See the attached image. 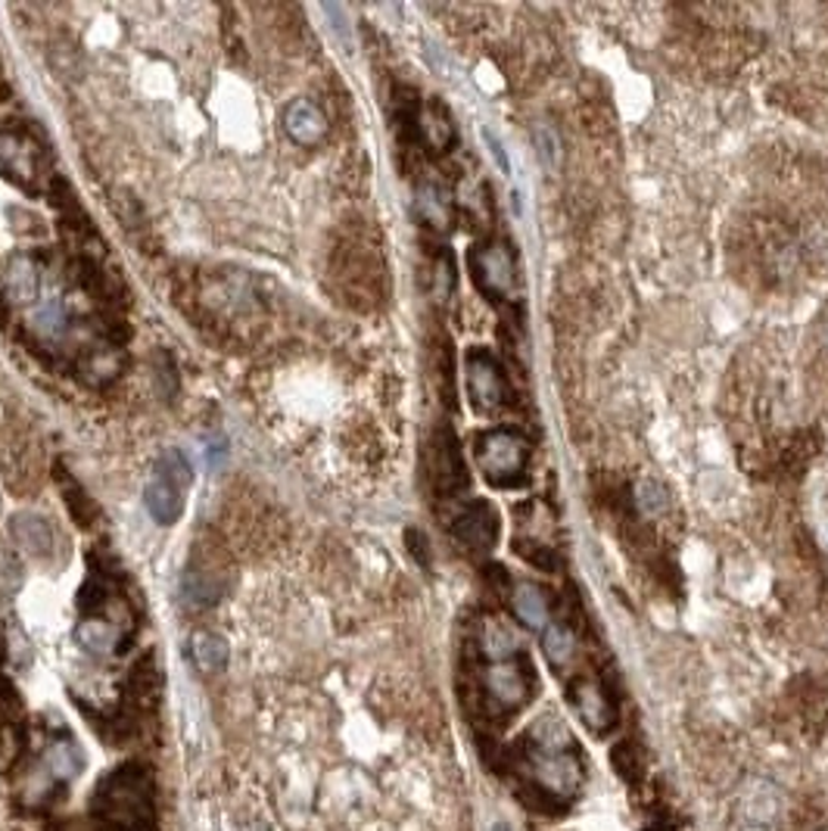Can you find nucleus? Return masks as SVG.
Returning <instances> with one entry per match:
<instances>
[{"label":"nucleus","instance_id":"20e7f679","mask_svg":"<svg viewBox=\"0 0 828 831\" xmlns=\"http://www.w3.org/2000/svg\"><path fill=\"white\" fill-rule=\"evenodd\" d=\"M486 698L499 707L501 713H511L530 701L532 691V663L523 654L501 663H489L483 673Z\"/></svg>","mask_w":828,"mask_h":831},{"label":"nucleus","instance_id":"1a4fd4ad","mask_svg":"<svg viewBox=\"0 0 828 831\" xmlns=\"http://www.w3.org/2000/svg\"><path fill=\"white\" fill-rule=\"evenodd\" d=\"M455 535L473 551L492 549L499 539V514L486 502L470 504L455 518Z\"/></svg>","mask_w":828,"mask_h":831},{"label":"nucleus","instance_id":"f03ea898","mask_svg":"<svg viewBox=\"0 0 828 831\" xmlns=\"http://www.w3.org/2000/svg\"><path fill=\"white\" fill-rule=\"evenodd\" d=\"M477 464L492 487L511 489L523 480L530 464V440L515 427H496L477 437Z\"/></svg>","mask_w":828,"mask_h":831},{"label":"nucleus","instance_id":"f8f14e48","mask_svg":"<svg viewBox=\"0 0 828 831\" xmlns=\"http://www.w3.org/2000/svg\"><path fill=\"white\" fill-rule=\"evenodd\" d=\"M10 533L17 539V545L26 554H32V558H48L50 551H53V530H50V523L41 514H17L13 523H10Z\"/></svg>","mask_w":828,"mask_h":831},{"label":"nucleus","instance_id":"ddd939ff","mask_svg":"<svg viewBox=\"0 0 828 831\" xmlns=\"http://www.w3.org/2000/svg\"><path fill=\"white\" fill-rule=\"evenodd\" d=\"M480 651L489 663H501V660L520 658V639L517 632L499 617H486L480 627Z\"/></svg>","mask_w":828,"mask_h":831},{"label":"nucleus","instance_id":"a211bd4d","mask_svg":"<svg viewBox=\"0 0 828 831\" xmlns=\"http://www.w3.org/2000/svg\"><path fill=\"white\" fill-rule=\"evenodd\" d=\"M44 769H48L50 779H57V782L76 779L84 769V757H81L79 744L72 738H57L44 751Z\"/></svg>","mask_w":828,"mask_h":831},{"label":"nucleus","instance_id":"6ab92c4d","mask_svg":"<svg viewBox=\"0 0 828 831\" xmlns=\"http://www.w3.org/2000/svg\"><path fill=\"white\" fill-rule=\"evenodd\" d=\"M542 651H546V658L551 667H567L573 654H577V635H573V629L563 627V623H548L542 629Z\"/></svg>","mask_w":828,"mask_h":831},{"label":"nucleus","instance_id":"c85d7f7f","mask_svg":"<svg viewBox=\"0 0 828 831\" xmlns=\"http://www.w3.org/2000/svg\"><path fill=\"white\" fill-rule=\"evenodd\" d=\"M22 732L19 725H0V769H10L22 753Z\"/></svg>","mask_w":828,"mask_h":831},{"label":"nucleus","instance_id":"5701e85b","mask_svg":"<svg viewBox=\"0 0 828 831\" xmlns=\"http://www.w3.org/2000/svg\"><path fill=\"white\" fill-rule=\"evenodd\" d=\"M439 477H442V483L449 489L455 487H465L468 483V477H465V464H461V455H458V442L446 433V437H439Z\"/></svg>","mask_w":828,"mask_h":831},{"label":"nucleus","instance_id":"f3484780","mask_svg":"<svg viewBox=\"0 0 828 831\" xmlns=\"http://www.w3.org/2000/svg\"><path fill=\"white\" fill-rule=\"evenodd\" d=\"M190 660L197 663V670L206 675L221 673L228 667V642L216 635V632H193L190 635Z\"/></svg>","mask_w":828,"mask_h":831},{"label":"nucleus","instance_id":"2f4dec72","mask_svg":"<svg viewBox=\"0 0 828 831\" xmlns=\"http://www.w3.org/2000/svg\"><path fill=\"white\" fill-rule=\"evenodd\" d=\"M486 141H489V153H492V159L499 162V169L505 174H508V169H511V162H508V153H505V147H501V141L496 138V131H489L486 128Z\"/></svg>","mask_w":828,"mask_h":831},{"label":"nucleus","instance_id":"f257e3e1","mask_svg":"<svg viewBox=\"0 0 828 831\" xmlns=\"http://www.w3.org/2000/svg\"><path fill=\"white\" fill-rule=\"evenodd\" d=\"M91 815L100 831L153 829V782L141 763H126L97 784Z\"/></svg>","mask_w":828,"mask_h":831},{"label":"nucleus","instance_id":"4468645a","mask_svg":"<svg viewBox=\"0 0 828 831\" xmlns=\"http://www.w3.org/2000/svg\"><path fill=\"white\" fill-rule=\"evenodd\" d=\"M415 209H418V216L427 228H433V231H449L455 221V209L452 200H449V193L439 188V184H421L418 193H415Z\"/></svg>","mask_w":828,"mask_h":831},{"label":"nucleus","instance_id":"4be33fe9","mask_svg":"<svg viewBox=\"0 0 828 831\" xmlns=\"http://www.w3.org/2000/svg\"><path fill=\"white\" fill-rule=\"evenodd\" d=\"M532 147H536V157L542 162V169L546 172H558L561 169V159H563V147H561V134H558V128L548 126V122H539V126L532 128Z\"/></svg>","mask_w":828,"mask_h":831},{"label":"nucleus","instance_id":"0eeeda50","mask_svg":"<svg viewBox=\"0 0 828 831\" xmlns=\"http://www.w3.org/2000/svg\"><path fill=\"white\" fill-rule=\"evenodd\" d=\"M0 172L17 184H34L38 178V150L29 138L17 131H0Z\"/></svg>","mask_w":828,"mask_h":831},{"label":"nucleus","instance_id":"9d476101","mask_svg":"<svg viewBox=\"0 0 828 831\" xmlns=\"http://www.w3.org/2000/svg\"><path fill=\"white\" fill-rule=\"evenodd\" d=\"M511 611H515V617L523 627L542 632V629L548 627V617H551L548 592L539 582L517 580L515 585H511Z\"/></svg>","mask_w":828,"mask_h":831},{"label":"nucleus","instance_id":"bb28decb","mask_svg":"<svg viewBox=\"0 0 828 831\" xmlns=\"http://www.w3.org/2000/svg\"><path fill=\"white\" fill-rule=\"evenodd\" d=\"M159 477H166L169 483H174L178 489H184L190 483V477H193V471H190V464H188V458L181 455L178 449H169L166 455L159 458V468H157Z\"/></svg>","mask_w":828,"mask_h":831},{"label":"nucleus","instance_id":"72a5a7b5","mask_svg":"<svg viewBox=\"0 0 828 831\" xmlns=\"http://www.w3.org/2000/svg\"><path fill=\"white\" fill-rule=\"evenodd\" d=\"M492 831H511V829H508V825H496V829H492Z\"/></svg>","mask_w":828,"mask_h":831},{"label":"nucleus","instance_id":"393cba45","mask_svg":"<svg viewBox=\"0 0 828 831\" xmlns=\"http://www.w3.org/2000/svg\"><path fill=\"white\" fill-rule=\"evenodd\" d=\"M128 694L138 701L141 707L147 704H153L157 701V694H159V673L153 670V663H147L143 660L141 667L131 673V682H128Z\"/></svg>","mask_w":828,"mask_h":831},{"label":"nucleus","instance_id":"aec40b11","mask_svg":"<svg viewBox=\"0 0 828 831\" xmlns=\"http://www.w3.org/2000/svg\"><path fill=\"white\" fill-rule=\"evenodd\" d=\"M610 763L617 769V775L624 779L626 784H639L645 775H648V757L641 751L636 741H620L613 751H610Z\"/></svg>","mask_w":828,"mask_h":831},{"label":"nucleus","instance_id":"dca6fc26","mask_svg":"<svg viewBox=\"0 0 828 831\" xmlns=\"http://www.w3.org/2000/svg\"><path fill=\"white\" fill-rule=\"evenodd\" d=\"M143 499H147V511L153 514L157 523H174V520L181 518V508H184V499H181V489L169 483L166 477H153L150 480V487L143 492Z\"/></svg>","mask_w":828,"mask_h":831},{"label":"nucleus","instance_id":"2eb2a0df","mask_svg":"<svg viewBox=\"0 0 828 831\" xmlns=\"http://www.w3.org/2000/svg\"><path fill=\"white\" fill-rule=\"evenodd\" d=\"M41 293V274L29 256H13L7 266V297L19 306H32Z\"/></svg>","mask_w":828,"mask_h":831},{"label":"nucleus","instance_id":"412c9836","mask_svg":"<svg viewBox=\"0 0 828 831\" xmlns=\"http://www.w3.org/2000/svg\"><path fill=\"white\" fill-rule=\"evenodd\" d=\"M76 642L88 654H110L112 648H116V629L107 620H100V617H88L76 629Z\"/></svg>","mask_w":828,"mask_h":831},{"label":"nucleus","instance_id":"39448f33","mask_svg":"<svg viewBox=\"0 0 828 831\" xmlns=\"http://www.w3.org/2000/svg\"><path fill=\"white\" fill-rule=\"evenodd\" d=\"M570 704L579 713V720L586 722V729H592L595 735H605L610 732L617 720H620V710H617V701L610 698V691L595 682V679H573L570 682Z\"/></svg>","mask_w":828,"mask_h":831},{"label":"nucleus","instance_id":"6e6552de","mask_svg":"<svg viewBox=\"0 0 828 831\" xmlns=\"http://www.w3.org/2000/svg\"><path fill=\"white\" fill-rule=\"evenodd\" d=\"M283 131L299 147H318L328 138V116L312 100H293L283 110Z\"/></svg>","mask_w":828,"mask_h":831},{"label":"nucleus","instance_id":"423d86ee","mask_svg":"<svg viewBox=\"0 0 828 831\" xmlns=\"http://www.w3.org/2000/svg\"><path fill=\"white\" fill-rule=\"evenodd\" d=\"M468 392L473 406L492 411L508 399V377L501 371L499 359L486 349L468 352Z\"/></svg>","mask_w":828,"mask_h":831},{"label":"nucleus","instance_id":"473e14b6","mask_svg":"<svg viewBox=\"0 0 828 831\" xmlns=\"http://www.w3.org/2000/svg\"><path fill=\"white\" fill-rule=\"evenodd\" d=\"M247 831H268V829H266V825H250Z\"/></svg>","mask_w":828,"mask_h":831},{"label":"nucleus","instance_id":"f704fd0d","mask_svg":"<svg viewBox=\"0 0 828 831\" xmlns=\"http://www.w3.org/2000/svg\"><path fill=\"white\" fill-rule=\"evenodd\" d=\"M0 321H3V302H0Z\"/></svg>","mask_w":828,"mask_h":831},{"label":"nucleus","instance_id":"cd10ccee","mask_svg":"<svg viewBox=\"0 0 828 831\" xmlns=\"http://www.w3.org/2000/svg\"><path fill=\"white\" fill-rule=\"evenodd\" d=\"M19 585H22V564L13 551L0 549V592L7 595H17Z\"/></svg>","mask_w":828,"mask_h":831},{"label":"nucleus","instance_id":"9b49d317","mask_svg":"<svg viewBox=\"0 0 828 831\" xmlns=\"http://www.w3.org/2000/svg\"><path fill=\"white\" fill-rule=\"evenodd\" d=\"M418 134H421L423 147L430 153H446L455 143V122L449 110L442 103H437V100L423 103L421 110H418Z\"/></svg>","mask_w":828,"mask_h":831},{"label":"nucleus","instance_id":"7c9ffc66","mask_svg":"<svg viewBox=\"0 0 828 831\" xmlns=\"http://www.w3.org/2000/svg\"><path fill=\"white\" fill-rule=\"evenodd\" d=\"M157 380L162 383L159 392L162 396H172L174 392V361L172 356H166V352H159L157 356Z\"/></svg>","mask_w":828,"mask_h":831},{"label":"nucleus","instance_id":"a878e982","mask_svg":"<svg viewBox=\"0 0 828 831\" xmlns=\"http://www.w3.org/2000/svg\"><path fill=\"white\" fill-rule=\"evenodd\" d=\"M670 504V495L667 489L655 483V480H641L636 487V508H639L645 518H660Z\"/></svg>","mask_w":828,"mask_h":831},{"label":"nucleus","instance_id":"7ed1b4c3","mask_svg":"<svg viewBox=\"0 0 828 831\" xmlns=\"http://www.w3.org/2000/svg\"><path fill=\"white\" fill-rule=\"evenodd\" d=\"M470 271L473 281L489 299H508L517 290L515 252L501 240H486L470 250Z\"/></svg>","mask_w":828,"mask_h":831},{"label":"nucleus","instance_id":"c756f323","mask_svg":"<svg viewBox=\"0 0 828 831\" xmlns=\"http://www.w3.org/2000/svg\"><path fill=\"white\" fill-rule=\"evenodd\" d=\"M515 549L523 561H530V564L539 567V570H555V567H558L555 551L546 549V545H539V542H523V539H517Z\"/></svg>","mask_w":828,"mask_h":831},{"label":"nucleus","instance_id":"b1692460","mask_svg":"<svg viewBox=\"0 0 828 831\" xmlns=\"http://www.w3.org/2000/svg\"><path fill=\"white\" fill-rule=\"evenodd\" d=\"M119 368H122V361L112 349H94V352H88L81 359V374L88 377L91 383H107V380L119 374Z\"/></svg>","mask_w":828,"mask_h":831}]
</instances>
